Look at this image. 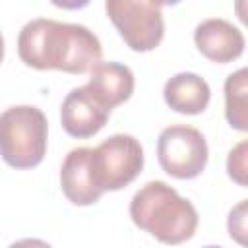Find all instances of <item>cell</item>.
Returning <instances> with one entry per match:
<instances>
[{
	"mask_svg": "<svg viewBox=\"0 0 248 248\" xmlns=\"http://www.w3.org/2000/svg\"><path fill=\"white\" fill-rule=\"evenodd\" d=\"M17 54L25 66L35 70L85 74L101 60L103 46L85 25L37 17L21 27Z\"/></svg>",
	"mask_w": 248,
	"mask_h": 248,
	"instance_id": "1",
	"label": "cell"
},
{
	"mask_svg": "<svg viewBox=\"0 0 248 248\" xmlns=\"http://www.w3.org/2000/svg\"><path fill=\"white\" fill-rule=\"evenodd\" d=\"M130 217L136 227L169 246L190 240L200 221L192 202L163 180H151L134 194Z\"/></svg>",
	"mask_w": 248,
	"mask_h": 248,
	"instance_id": "2",
	"label": "cell"
},
{
	"mask_svg": "<svg viewBox=\"0 0 248 248\" xmlns=\"http://www.w3.org/2000/svg\"><path fill=\"white\" fill-rule=\"evenodd\" d=\"M48 122L31 105L10 107L0 114V157L12 169H33L46 153Z\"/></svg>",
	"mask_w": 248,
	"mask_h": 248,
	"instance_id": "3",
	"label": "cell"
},
{
	"mask_svg": "<svg viewBox=\"0 0 248 248\" xmlns=\"http://www.w3.org/2000/svg\"><path fill=\"white\" fill-rule=\"evenodd\" d=\"M105 10L124 43L136 52L157 48L165 37L163 4L153 0H107Z\"/></svg>",
	"mask_w": 248,
	"mask_h": 248,
	"instance_id": "4",
	"label": "cell"
},
{
	"mask_svg": "<svg viewBox=\"0 0 248 248\" xmlns=\"http://www.w3.org/2000/svg\"><path fill=\"white\" fill-rule=\"evenodd\" d=\"M97 188L116 192L126 188L143 169V147L130 134H114L93 149L91 157Z\"/></svg>",
	"mask_w": 248,
	"mask_h": 248,
	"instance_id": "5",
	"label": "cell"
},
{
	"mask_svg": "<svg viewBox=\"0 0 248 248\" xmlns=\"http://www.w3.org/2000/svg\"><path fill=\"white\" fill-rule=\"evenodd\" d=\"M207 141L194 126L176 124L159 134L157 159L161 169L172 178L190 180L200 176L207 165Z\"/></svg>",
	"mask_w": 248,
	"mask_h": 248,
	"instance_id": "6",
	"label": "cell"
},
{
	"mask_svg": "<svg viewBox=\"0 0 248 248\" xmlns=\"http://www.w3.org/2000/svg\"><path fill=\"white\" fill-rule=\"evenodd\" d=\"M194 43L207 60L217 64H229L240 58L246 45L242 31L221 17H209L198 23L194 29Z\"/></svg>",
	"mask_w": 248,
	"mask_h": 248,
	"instance_id": "7",
	"label": "cell"
},
{
	"mask_svg": "<svg viewBox=\"0 0 248 248\" xmlns=\"http://www.w3.org/2000/svg\"><path fill=\"white\" fill-rule=\"evenodd\" d=\"M110 116V110L101 107L85 87H74L62 101L60 124L72 138L85 140L103 130Z\"/></svg>",
	"mask_w": 248,
	"mask_h": 248,
	"instance_id": "8",
	"label": "cell"
},
{
	"mask_svg": "<svg viewBox=\"0 0 248 248\" xmlns=\"http://www.w3.org/2000/svg\"><path fill=\"white\" fill-rule=\"evenodd\" d=\"M83 87L101 107L112 110L132 97L136 79L134 72L126 64L99 60L89 70V81Z\"/></svg>",
	"mask_w": 248,
	"mask_h": 248,
	"instance_id": "9",
	"label": "cell"
},
{
	"mask_svg": "<svg viewBox=\"0 0 248 248\" xmlns=\"http://www.w3.org/2000/svg\"><path fill=\"white\" fill-rule=\"evenodd\" d=\"M91 157L93 147H76L62 161L60 186L64 196L74 205H93L103 196L93 176Z\"/></svg>",
	"mask_w": 248,
	"mask_h": 248,
	"instance_id": "10",
	"label": "cell"
},
{
	"mask_svg": "<svg viewBox=\"0 0 248 248\" xmlns=\"http://www.w3.org/2000/svg\"><path fill=\"white\" fill-rule=\"evenodd\" d=\"M165 103L180 114H200L207 108L211 99L209 83L192 72H180L167 79L163 87Z\"/></svg>",
	"mask_w": 248,
	"mask_h": 248,
	"instance_id": "11",
	"label": "cell"
},
{
	"mask_svg": "<svg viewBox=\"0 0 248 248\" xmlns=\"http://www.w3.org/2000/svg\"><path fill=\"white\" fill-rule=\"evenodd\" d=\"M248 70L240 68L225 79V118L240 132L248 130Z\"/></svg>",
	"mask_w": 248,
	"mask_h": 248,
	"instance_id": "12",
	"label": "cell"
},
{
	"mask_svg": "<svg viewBox=\"0 0 248 248\" xmlns=\"http://www.w3.org/2000/svg\"><path fill=\"white\" fill-rule=\"evenodd\" d=\"M246 155H248V141L242 140L240 143H236L227 157V172L229 176L238 184V186H246L248 184V165H246Z\"/></svg>",
	"mask_w": 248,
	"mask_h": 248,
	"instance_id": "13",
	"label": "cell"
},
{
	"mask_svg": "<svg viewBox=\"0 0 248 248\" xmlns=\"http://www.w3.org/2000/svg\"><path fill=\"white\" fill-rule=\"evenodd\" d=\"M227 229L231 238H234L240 246L246 244V200H240L229 213Z\"/></svg>",
	"mask_w": 248,
	"mask_h": 248,
	"instance_id": "14",
	"label": "cell"
},
{
	"mask_svg": "<svg viewBox=\"0 0 248 248\" xmlns=\"http://www.w3.org/2000/svg\"><path fill=\"white\" fill-rule=\"evenodd\" d=\"M8 248H52V246L41 238H21V240L10 244Z\"/></svg>",
	"mask_w": 248,
	"mask_h": 248,
	"instance_id": "15",
	"label": "cell"
},
{
	"mask_svg": "<svg viewBox=\"0 0 248 248\" xmlns=\"http://www.w3.org/2000/svg\"><path fill=\"white\" fill-rule=\"evenodd\" d=\"M2 60H4V37L0 33V64H2Z\"/></svg>",
	"mask_w": 248,
	"mask_h": 248,
	"instance_id": "16",
	"label": "cell"
},
{
	"mask_svg": "<svg viewBox=\"0 0 248 248\" xmlns=\"http://www.w3.org/2000/svg\"><path fill=\"white\" fill-rule=\"evenodd\" d=\"M203 248H221V246H203Z\"/></svg>",
	"mask_w": 248,
	"mask_h": 248,
	"instance_id": "17",
	"label": "cell"
}]
</instances>
